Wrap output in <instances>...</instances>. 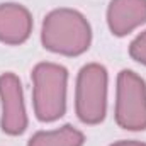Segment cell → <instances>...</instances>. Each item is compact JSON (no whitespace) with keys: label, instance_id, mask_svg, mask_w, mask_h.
<instances>
[{"label":"cell","instance_id":"6da1fadb","mask_svg":"<svg viewBox=\"0 0 146 146\" xmlns=\"http://www.w3.org/2000/svg\"><path fill=\"white\" fill-rule=\"evenodd\" d=\"M42 46L56 54L80 56L92 42V29L83 14L73 9L51 10L41 27Z\"/></svg>","mask_w":146,"mask_h":146},{"label":"cell","instance_id":"7a4b0ae2","mask_svg":"<svg viewBox=\"0 0 146 146\" xmlns=\"http://www.w3.org/2000/svg\"><path fill=\"white\" fill-rule=\"evenodd\" d=\"M68 72L58 63H37L33 70V106L41 122H53L66 110Z\"/></svg>","mask_w":146,"mask_h":146},{"label":"cell","instance_id":"3957f363","mask_svg":"<svg viewBox=\"0 0 146 146\" xmlns=\"http://www.w3.org/2000/svg\"><path fill=\"white\" fill-rule=\"evenodd\" d=\"M107 70L99 63L85 65L76 76L75 112L88 126L100 124L107 112Z\"/></svg>","mask_w":146,"mask_h":146},{"label":"cell","instance_id":"277c9868","mask_svg":"<svg viewBox=\"0 0 146 146\" xmlns=\"http://www.w3.org/2000/svg\"><path fill=\"white\" fill-rule=\"evenodd\" d=\"M115 122L127 131L146 129V83L131 70H122L117 75Z\"/></svg>","mask_w":146,"mask_h":146},{"label":"cell","instance_id":"5b68a950","mask_svg":"<svg viewBox=\"0 0 146 146\" xmlns=\"http://www.w3.org/2000/svg\"><path fill=\"white\" fill-rule=\"evenodd\" d=\"M0 102H2V131L9 136H21L27 129V112L21 78L15 73L0 75Z\"/></svg>","mask_w":146,"mask_h":146},{"label":"cell","instance_id":"8992f818","mask_svg":"<svg viewBox=\"0 0 146 146\" xmlns=\"http://www.w3.org/2000/svg\"><path fill=\"white\" fill-rule=\"evenodd\" d=\"M33 33V15L21 3H0V42L19 46Z\"/></svg>","mask_w":146,"mask_h":146},{"label":"cell","instance_id":"52a82bcc","mask_svg":"<svg viewBox=\"0 0 146 146\" xmlns=\"http://www.w3.org/2000/svg\"><path fill=\"white\" fill-rule=\"evenodd\" d=\"M143 24H146V0H110L107 26L114 36H127Z\"/></svg>","mask_w":146,"mask_h":146},{"label":"cell","instance_id":"ba28073f","mask_svg":"<svg viewBox=\"0 0 146 146\" xmlns=\"http://www.w3.org/2000/svg\"><path fill=\"white\" fill-rule=\"evenodd\" d=\"M83 133L72 124H65L53 131H37L31 136L27 146H83Z\"/></svg>","mask_w":146,"mask_h":146},{"label":"cell","instance_id":"9c48e42d","mask_svg":"<svg viewBox=\"0 0 146 146\" xmlns=\"http://www.w3.org/2000/svg\"><path fill=\"white\" fill-rule=\"evenodd\" d=\"M129 56L134 61L146 66V31L138 34L134 37V41L129 44Z\"/></svg>","mask_w":146,"mask_h":146},{"label":"cell","instance_id":"30bf717a","mask_svg":"<svg viewBox=\"0 0 146 146\" xmlns=\"http://www.w3.org/2000/svg\"><path fill=\"white\" fill-rule=\"evenodd\" d=\"M110 146H146V143H141V141H117V143H114V145Z\"/></svg>","mask_w":146,"mask_h":146}]
</instances>
